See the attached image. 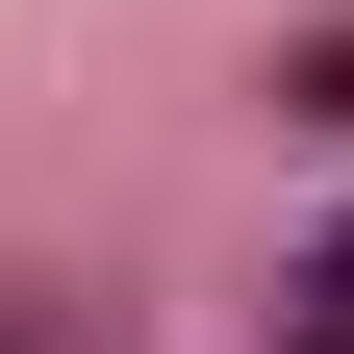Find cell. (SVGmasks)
<instances>
[{
    "label": "cell",
    "instance_id": "cell-1",
    "mask_svg": "<svg viewBox=\"0 0 354 354\" xmlns=\"http://www.w3.org/2000/svg\"><path fill=\"white\" fill-rule=\"evenodd\" d=\"M0 354H102V329H76V304H51V279H0Z\"/></svg>",
    "mask_w": 354,
    "mask_h": 354
}]
</instances>
